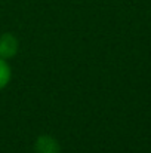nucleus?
Here are the masks:
<instances>
[{
    "instance_id": "obj_2",
    "label": "nucleus",
    "mask_w": 151,
    "mask_h": 153,
    "mask_svg": "<svg viewBox=\"0 0 151 153\" xmlns=\"http://www.w3.org/2000/svg\"><path fill=\"white\" fill-rule=\"evenodd\" d=\"M36 153H61L59 143L52 135H40L34 143Z\"/></svg>"
},
{
    "instance_id": "obj_3",
    "label": "nucleus",
    "mask_w": 151,
    "mask_h": 153,
    "mask_svg": "<svg viewBox=\"0 0 151 153\" xmlns=\"http://www.w3.org/2000/svg\"><path fill=\"white\" fill-rule=\"evenodd\" d=\"M10 79H12V68H10L7 59L0 58V91L9 85Z\"/></svg>"
},
{
    "instance_id": "obj_1",
    "label": "nucleus",
    "mask_w": 151,
    "mask_h": 153,
    "mask_svg": "<svg viewBox=\"0 0 151 153\" xmlns=\"http://www.w3.org/2000/svg\"><path fill=\"white\" fill-rule=\"evenodd\" d=\"M19 51V40L12 33H3L0 36V58L12 59Z\"/></svg>"
}]
</instances>
